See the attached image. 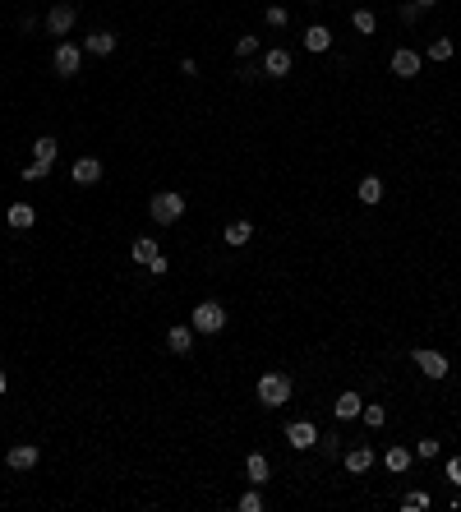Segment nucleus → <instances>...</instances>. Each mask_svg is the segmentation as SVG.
<instances>
[{
    "label": "nucleus",
    "mask_w": 461,
    "mask_h": 512,
    "mask_svg": "<svg viewBox=\"0 0 461 512\" xmlns=\"http://www.w3.org/2000/svg\"><path fill=\"white\" fill-rule=\"evenodd\" d=\"M240 512H263V494H259V485H254L249 494H240Z\"/></svg>",
    "instance_id": "nucleus-28"
},
{
    "label": "nucleus",
    "mask_w": 461,
    "mask_h": 512,
    "mask_svg": "<svg viewBox=\"0 0 461 512\" xmlns=\"http://www.w3.org/2000/svg\"><path fill=\"white\" fill-rule=\"evenodd\" d=\"M157 254H162V249H157V240H148V235H139V240L130 245V258H134V263H143V268L153 263Z\"/></svg>",
    "instance_id": "nucleus-17"
},
{
    "label": "nucleus",
    "mask_w": 461,
    "mask_h": 512,
    "mask_svg": "<svg viewBox=\"0 0 461 512\" xmlns=\"http://www.w3.org/2000/svg\"><path fill=\"white\" fill-rule=\"evenodd\" d=\"M286 397H291V379H286L282 369H268L263 379H259V401L263 406H286Z\"/></svg>",
    "instance_id": "nucleus-3"
},
{
    "label": "nucleus",
    "mask_w": 461,
    "mask_h": 512,
    "mask_svg": "<svg viewBox=\"0 0 461 512\" xmlns=\"http://www.w3.org/2000/svg\"><path fill=\"white\" fill-rule=\"evenodd\" d=\"M55 153H60V144H55L51 134H42V139H37V144H33V157H37V162H46V167H51V162H55Z\"/></svg>",
    "instance_id": "nucleus-22"
},
{
    "label": "nucleus",
    "mask_w": 461,
    "mask_h": 512,
    "mask_svg": "<svg viewBox=\"0 0 461 512\" xmlns=\"http://www.w3.org/2000/svg\"><path fill=\"white\" fill-rule=\"evenodd\" d=\"M369 466H373V452H369V448H351V452H346V471H351V476H364Z\"/></svg>",
    "instance_id": "nucleus-20"
},
{
    "label": "nucleus",
    "mask_w": 461,
    "mask_h": 512,
    "mask_svg": "<svg viewBox=\"0 0 461 512\" xmlns=\"http://www.w3.org/2000/svg\"><path fill=\"white\" fill-rule=\"evenodd\" d=\"M443 476H448V480H452V485H457V490H461V457H452L448 466H443Z\"/></svg>",
    "instance_id": "nucleus-32"
},
{
    "label": "nucleus",
    "mask_w": 461,
    "mask_h": 512,
    "mask_svg": "<svg viewBox=\"0 0 461 512\" xmlns=\"http://www.w3.org/2000/svg\"><path fill=\"white\" fill-rule=\"evenodd\" d=\"M355 194H360V203H378V199H383V180H378V176H364Z\"/></svg>",
    "instance_id": "nucleus-21"
},
{
    "label": "nucleus",
    "mask_w": 461,
    "mask_h": 512,
    "mask_svg": "<svg viewBox=\"0 0 461 512\" xmlns=\"http://www.w3.org/2000/svg\"><path fill=\"white\" fill-rule=\"evenodd\" d=\"M10 231H28V226L37 222V212H33V203H10Z\"/></svg>",
    "instance_id": "nucleus-14"
},
{
    "label": "nucleus",
    "mask_w": 461,
    "mask_h": 512,
    "mask_svg": "<svg viewBox=\"0 0 461 512\" xmlns=\"http://www.w3.org/2000/svg\"><path fill=\"white\" fill-rule=\"evenodd\" d=\"M415 5H420V10H429V5H434V0H415Z\"/></svg>",
    "instance_id": "nucleus-37"
},
{
    "label": "nucleus",
    "mask_w": 461,
    "mask_h": 512,
    "mask_svg": "<svg viewBox=\"0 0 461 512\" xmlns=\"http://www.w3.org/2000/svg\"><path fill=\"white\" fill-rule=\"evenodd\" d=\"M351 23H355V33H364V37H369L373 28H378V19H373V10H355V14H351Z\"/></svg>",
    "instance_id": "nucleus-24"
},
{
    "label": "nucleus",
    "mask_w": 461,
    "mask_h": 512,
    "mask_svg": "<svg viewBox=\"0 0 461 512\" xmlns=\"http://www.w3.org/2000/svg\"><path fill=\"white\" fill-rule=\"evenodd\" d=\"M420 14H425V10H420V5H401V19H406V23H415Z\"/></svg>",
    "instance_id": "nucleus-35"
},
{
    "label": "nucleus",
    "mask_w": 461,
    "mask_h": 512,
    "mask_svg": "<svg viewBox=\"0 0 461 512\" xmlns=\"http://www.w3.org/2000/svg\"><path fill=\"white\" fill-rule=\"evenodd\" d=\"M429 60H452V37H434L429 42Z\"/></svg>",
    "instance_id": "nucleus-25"
},
{
    "label": "nucleus",
    "mask_w": 461,
    "mask_h": 512,
    "mask_svg": "<svg viewBox=\"0 0 461 512\" xmlns=\"http://www.w3.org/2000/svg\"><path fill=\"white\" fill-rule=\"evenodd\" d=\"M328 46H332V33L323 23H309L305 28V51H328Z\"/></svg>",
    "instance_id": "nucleus-16"
},
{
    "label": "nucleus",
    "mask_w": 461,
    "mask_h": 512,
    "mask_svg": "<svg viewBox=\"0 0 461 512\" xmlns=\"http://www.w3.org/2000/svg\"><path fill=\"white\" fill-rule=\"evenodd\" d=\"M83 51H88V56H111V51H116V33H106V28L88 33L83 37Z\"/></svg>",
    "instance_id": "nucleus-12"
},
{
    "label": "nucleus",
    "mask_w": 461,
    "mask_h": 512,
    "mask_svg": "<svg viewBox=\"0 0 461 512\" xmlns=\"http://www.w3.org/2000/svg\"><path fill=\"white\" fill-rule=\"evenodd\" d=\"M254 51H259V37H249V33H245V37H235V56H254Z\"/></svg>",
    "instance_id": "nucleus-29"
},
{
    "label": "nucleus",
    "mask_w": 461,
    "mask_h": 512,
    "mask_svg": "<svg viewBox=\"0 0 461 512\" xmlns=\"http://www.w3.org/2000/svg\"><path fill=\"white\" fill-rule=\"evenodd\" d=\"M148 212H153V222H157V226L180 222V217H185V194H176V190L153 194V199H148Z\"/></svg>",
    "instance_id": "nucleus-1"
},
{
    "label": "nucleus",
    "mask_w": 461,
    "mask_h": 512,
    "mask_svg": "<svg viewBox=\"0 0 461 512\" xmlns=\"http://www.w3.org/2000/svg\"><path fill=\"white\" fill-rule=\"evenodd\" d=\"M5 466L10 471H33L37 466V448L33 443H14L10 452H5Z\"/></svg>",
    "instance_id": "nucleus-9"
},
{
    "label": "nucleus",
    "mask_w": 461,
    "mask_h": 512,
    "mask_svg": "<svg viewBox=\"0 0 461 512\" xmlns=\"http://www.w3.org/2000/svg\"><path fill=\"white\" fill-rule=\"evenodd\" d=\"M46 162H28V167H23V180H46Z\"/></svg>",
    "instance_id": "nucleus-30"
},
{
    "label": "nucleus",
    "mask_w": 461,
    "mask_h": 512,
    "mask_svg": "<svg viewBox=\"0 0 461 512\" xmlns=\"http://www.w3.org/2000/svg\"><path fill=\"white\" fill-rule=\"evenodd\" d=\"M286 438H291V448H319V429H314V420H291L286 424Z\"/></svg>",
    "instance_id": "nucleus-7"
},
{
    "label": "nucleus",
    "mask_w": 461,
    "mask_h": 512,
    "mask_svg": "<svg viewBox=\"0 0 461 512\" xmlns=\"http://www.w3.org/2000/svg\"><path fill=\"white\" fill-rule=\"evenodd\" d=\"M263 74H268V78H286V74H291V51L273 46V51L263 56Z\"/></svg>",
    "instance_id": "nucleus-11"
},
{
    "label": "nucleus",
    "mask_w": 461,
    "mask_h": 512,
    "mask_svg": "<svg viewBox=\"0 0 461 512\" xmlns=\"http://www.w3.org/2000/svg\"><path fill=\"white\" fill-rule=\"evenodd\" d=\"M69 176H74V185H97L102 180V162L97 157H78L74 167H69Z\"/></svg>",
    "instance_id": "nucleus-10"
},
{
    "label": "nucleus",
    "mask_w": 461,
    "mask_h": 512,
    "mask_svg": "<svg viewBox=\"0 0 461 512\" xmlns=\"http://www.w3.org/2000/svg\"><path fill=\"white\" fill-rule=\"evenodd\" d=\"M148 272H153V277H162V272H166V254H157L153 263H148Z\"/></svg>",
    "instance_id": "nucleus-36"
},
{
    "label": "nucleus",
    "mask_w": 461,
    "mask_h": 512,
    "mask_svg": "<svg viewBox=\"0 0 461 512\" xmlns=\"http://www.w3.org/2000/svg\"><path fill=\"white\" fill-rule=\"evenodd\" d=\"M383 462H387V471H406L411 466V448H387Z\"/></svg>",
    "instance_id": "nucleus-23"
},
{
    "label": "nucleus",
    "mask_w": 461,
    "mask_h": 512,
    "mask_svg": "<svg viewBox=\"0 0 461 512\" xmlns=\"http://www.w3.org/2000/svg\"><path fill=\"white\" fill-rule=\"evenodd\" d=\"M360 392H341L337 397V406H332V411H337V420H355V415H360Z\"/></svg>",
    "instance_id": "nucleus-18"
},
{
    "label": "nucleus",
    "mask_w": 461,
    "mask_h": 512,
    "mask_svg": "<svg viewBox=\"0 0 461 512\" xmlns=\"http://www.w3.org/2000/svg\"><path fill=\"white\" fill-rule=\"evenodd\" d=\"M415 457H439V438H420V443H415Z\"/></svg>",
    "instance_id": "nucleus-31"
},
{
    "label": "nucleus",
    "mask_w": 461,
    "mask_h": 512,
    "mask_svg": "<svg viewBox=\"0 0 461 512\" xmlns=\"http://www.w3.org/2000/svg\"><path fill=\"white\" fill-rule=\"evenodd\" d=\"M69 28H74V5H69V0H60V5H51V10H46V33H51V37H65Z\"/></svg>",
    "instance_id": "nucleus-6"
},
{
    "label": "nucleus",
    "mask_w": 461,
    "mask_h": 512,
    "mask_svg": "<svg viewBox=\"0 0 461 512\" xmlns=\"http://www.w3.org/2000/svg\"><path fill=\"white\" fill-rule=\"evenodd\" d=\"M360 420L369 424V429H378V424L387 420V411H383V406H360Z\"/></svg>",
    "instance_id": "nucleus-27"
},
{
    "label": "nucleus",
    "mask_w": 461,
    "mask_h": 512,
    "mask_svg": "<svg viewBox=\"0 0 461 512\" xmlns=\"http://www.w3.org/2000/svg\"><path fill=\"white\" fill-rule=\"evenodd\" d=\"M337 443H341V434H328V438H319V452H323V457H337Z\"/></svg>",
    "instance_id": "nucleus-33"
},
{
    "label": "nucleus",
    "mask_w": 461,
    "mask_h": 512,
    "mask_svg": "<svg viewBox=\"0 0 461 512\" xmlns=\"http://www.w3.org/2000/svg\"><path fill=\"white\" fill-rule=\"evenodd\" d=\"M245 476H249V485H268V476H273L268 457H263V452H249V462H245Z\"/></svg>",
    "instance_id": "nucleus-15"
},
{
    "label": "nucleus",
    "mask_w": 461,
    "mask_h": 512,
    "mask_svg": "<svg viewBox=\"0 0 461 512\" xmlns=\"http://www.w3.org/2000/svg\"><path fill=\"white\" fill-rule=\"evenodd\" d=\"M189 328H194V333H208V337L221 333V328H226V305H221V300H198Z\"/></svg>",
    "instance_id": "nucleus-2"
},
{
    "label": "nucleus",
    "mask_w": 461,
    "mask_h": 512,
    "mask_svg": "<svg viewBox=\"0 0 461 512\" xmlns=\"http://www.w3.org/2000/svg\"><path fill=\"white\" fill-rule=\"evenodd\" d=\"M249 235H254V222H230L226 231H221V240L235 249V245H249Z\"/></svg>",
    "instance_id": "nucleus-19"
},
{
    "label": "nucleus",
    "mask_w": 461,
    "mask_h": 512,
    "mask_svg": "<svg viewBox=\"0 0 461 512\" xmlns=\"http://www.w3.org/2000/svg\"><path fill=\"white\" fill-rule=\"evenodd\" d=\"M415 369L420 374H425V379H448L452 374V365H448V356H443V351H429V346H415Z\"/></svg>",
    "instance_id": "nucleus-4"
},
{
    "label": "nucleus",
    "mask_w": 461,
    "mask_h": 512,
    "mask_svg": "<svg viewBox=\"0 0 461 512\" xmlns=\"http://www.w3.org/2000/svg\"><path fill=\"white\" fill-rule=\"evenodd\" d=\"M268 23H273V28H286V10L282 5H268Z\"/></svg>",
    "instance_id": "nucleus-34"
},
{
    "label": "nucleus",
    "mask_w": 461,
    "mask_h": 512,
    "mask_svg": "<svg viewBox=\"0 0 461 512\" xmlns=\"http://www.w3.org/2000/svg\"><path fill=\"white\" fill-rule=\"evenodd\" d=\"M78 65H83V51H78L74 42H60V46H55V56H51V69H55L60 78L78 74Z\"/></svg>",
    "instance_id": "nucleus-5"
},
{
    "label": "nucleus",
    "mask_w": 461,
    "mask_h": 512,
    "mask_svg": "<svg viewBox=\"0 0 461 512\" xmlns=\"http://www.w3.org/2000/svg\"><path fill=\"white\" fill-rule=\"evenodd\" d=\"M401 508H406V512H425L429 508V494L425 490H411L406 499H401Z\"/></svg>",
    "instance_id": "nucleus-26"
},
{
    "label": "nucleus",
    "mask_w": 461,
    "mask_h": 512,
    "mask_svg": "<svg viewBox=\"0 0 461 512\" xmlns=\"http://www.w3.org/2000/svg\"><path fill=\"white\" fill-rule=\"evenodd\" d=\"M5 388H10V379H5V374H0V392H5Z\"/></svg>",
    "instance_id": "nucleus-38"
},
{
    "label": "nucleus",
    "mask_w": 461,
    "mask_h": 512,
    "mask_svg": "<svg viewBox=\"0 0 461 512\" xmlns=\"http://www.w3.org/2000/svg\"><path fill=\"white\" fill-rule=\"evenodd\" d=\"M166 346H171L176 356H185L189 346H194V328H189V323H176V328H166Z\"/></svg>",
    "instance_id": "nucleus-13"
},
{
    "label": "nucleus",
    "mask_w": 461,
    "mask_h": 512,
    "mask_svg": "<svg viewBox=\"0 0 461 512\" xmlns=\"http://www.w3.org/2000/svg\"><path fill=\"white\" fill-rule=\"evenodd\" d=\"M420 65H425V60H420V51H411V46L392 51V74H397V78H415Z\"/></svg>",
    "instance_id": "nucleus-8"
}]
</instances>
